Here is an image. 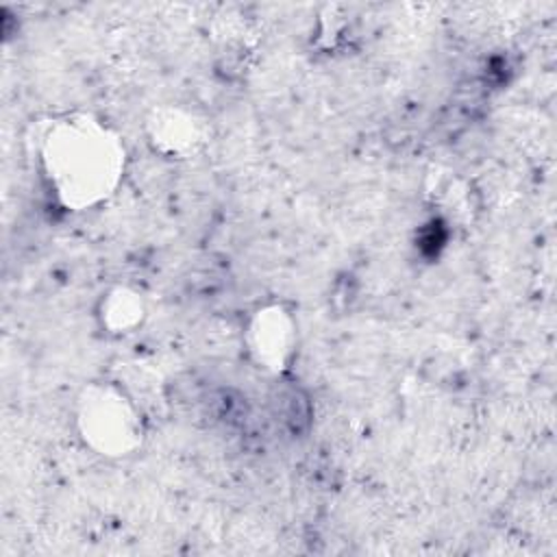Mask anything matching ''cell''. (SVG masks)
Instances as JSON below:
<instances>
[{"instance_id": "cell-1", "label": "cell", "mask_w": 557, "mask_h": 557, "mask_svg": "<svg viewBox=\"0 0 557 557\" xmlns=\"http://www.w3.org/2000/svg\"><path fill=\"white\" fill-rule=\"evenodd\" d=\"M117 137L87 117L59 122L44 141V168L52 189L72 209L107 198L122 174Z\"/></svg>"}, {"instance_id": "cell-2", "label": "cell", "mask_w": 557, "mask_h": 557, "mask_svg": "<svg viewBox=\"0 0 557 557\" xmlns=\"http://www.w3.org/2000/svg\"><path fill=\"white\" fill-rule=\"evenodd\" d=\"M78 426L85 442L102 455H126L141 437L135 405L115 385H91L78 405Z\"/></svg>"}, {"instance_id": "cell-3", "label": "cell", "mask_w": 557, "mask_h": 557, "mask_svg": "<svg viewBox=\"0 0 557 557\" xmlns=\"http://www.w3.org/2000/svg\"><path fill=\"white\" fill-rule=\"evenodd\" d=\"M248 352L259 368L283 370L296 348V322L283 307H265L257 311L246 333Z\"/></svg>"}, {"instance_id": "cell-4", "label": "cell", "mask_w": 557, "mask_h": 557, "mask_svg": "<svg viewBox=\"0 0 557 557\" xmlns=\"http://www.w3.org/2000/svg\"><path fill=\"white\" fill-rule=\"evenodd\" d=\"M152 137L165 152H187L200 141V122L183 109H161L152 120Z\"/></svg>"}, {"instance_id": "cell-5", "label": "cell", "mask_w": 557, "mask_h": 557, "mask_svg": "<svg viewBox=\"0 0 557 557\" xmlns=\"http://www.w3.org/2000/svg\"><path fill=\"white\" fill-rule=\"evenodd\" d=\"M141 315H144L141 298L126 287H117L102 298L100 320H102V326L109 329L111 333H128L141 322Z\"/></svg>"}]
</instances>
